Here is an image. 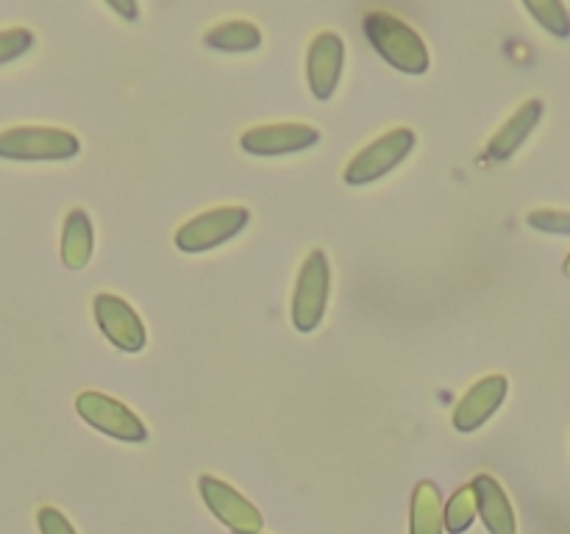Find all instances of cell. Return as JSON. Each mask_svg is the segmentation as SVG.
I'll use <instances>...</instances> for the list:
<instances>
[{"instance_id": "1", "label": "cell", "mask_w": 570, "mask_h": 534, "mask_svg": "<svg viewBox=\"0 0 570 534\" xmlns=\"http://www.w3.org/2000/svg\"><path fill=\"white\" fill-rule=\"evenodd\" d=\"M365 33L384 61L410 76L429 70V48L421 33L390 11H371L365 17Z\"/></svg>"}, {"instance_id": "2", "label": "cell", "mask_w": 570, "mask_h": 534, "mask_svg": "<svg viewBox=\"0 0 570 534\" xmlns=\"http://www.w3.org/2000/svg\"><path fill=\"white\" fill-rule=\"evenodd\" d=\"M81 142L67 128L17 126L0 131V159L11 161H67L78 156Z\"/></svg>"}, {"instance_id": "3", "label": "cell", "mask_w": 570, "mask_h": 534, "mask_svg": "<svg viewBox=\"0 0 570 534\" xmlns=\"http://www.w3.org/2000/svg\"><path fill=\"white\" fill-rule=\"evenodd\" d=\"M328 289H332V267H328L326 254L312 250L301 265L293 295V323L298 332L309 334L321 326L328 306Z\"/></svg>"}, {"instance_id": "4", "label": "cell", "mask_w": 570, "mask_h": 534, "mask_svg": "<svg viewBox=\"0 0 570 534\" xmlns=\"http://www.w3.org/2000/svg\"><path fill=\"white\" fill-rule=\"evenodd\" d=\"M412 148H415V131L412 128H393L384 137L373 139L367 148H362L348 161V167H345V184L362 187V184L379 181L390 170H395L412 154Z\"/></svg>"}, {"instance_id": "5", "label": "cell", "mask_w": 570, "mask_h": 534, "mask_svg": "<svg viewBox=\"0 0 570 534\" xmlns=\"http://www.w3.org/2000/svg\"><path fill=\"white\" fill-rule=\"evenodd\" d=\"M76 412L89 426L109 434V437L122 439V443H145L148 439V428H145L142 417L128 409L122 400L98 393V389H87V393L78 395Z\"/></svg>"}, {"instance_id": "6", "label": "cell", "mask_w": 570, "mask_h": 534, "mask_svg": "<svg viewBox=\"0 0 570 534\" xmlns=\"http://www.w3.org/2000/svg\"><path fill=\"white\" fill-rule=\"evenodd\" d=\"M250 215L243 206H220V209H209L204 215L193 217L184 222L176 231V245L184 254H204V250L217 248V245L228 243L237 237L245 226H248Z\"/></svg>"}, {"instance_id": "7", "label": "cell", "mask_w": 570, "mask_h": 534, "mask_svg": "<svg viewBox=\"0 0 570 534\" xmlns=\"http://www.w3.org/2000/svg\"><path fill=\"white\" fill-rule=\"evenodd\" d=\"M95 320H98L100 332L106 334L111 345H117L126 354H137L148 343V334H145L142 320L134 312V306L128 300H122L120 295L100 293L95 295Z\"/></svg>"}, {"instance_id": "8", "label": "cell", "mask_w": 570, "mask_h": 534, "mask_svg": "<svg viewBox=\"0 0 570 534\" xmlns=\"http://www.w3.org/2000/svg\"><path fill=\"white\" fill-rule=\"evenodd\" d=\"M198 490L212 515L232 532H262V512L232 484L217 476H200Z\"/></svg>"}, {"instance_id": "9", "label": "cell", "mask_w": 570, "mask_h": 534, "mask_svg": "<svg viewBox=\"0 0 570 534\" xmlns=\"http://www.w3.org/2000/svg\"><path fill=\"white\" fill-rule=\"evenodd\" d=\"M321 139V131L306 122H273L256 126L239 137V148L250 156H287L312 148Z\"/></svg>"}, {"instance_id": "10", "label": "cell", "mask_w": 570, "mask_h": 534, "mask_svg": "<svg viewBox=\"0 0 570 534\" xmlns=\"http://www.w3.org/2000/svg\"><path fill=\"white\" fill-rule=\"evenodd\" d=\"M343 61L345 44L340 33L321 31L312 39L309 53H306V81L317 100H328L334 95L340 76H343Z\"/></svg>"}, {"instance_id": "11", "label": "cell", "mask_w": 570, "mask_h": 534, "mask_svg": "<svg viewBox=\"0 0 570 534\" xmlns=\"http://www.w3.org/2000/svg\"><path fill=\"white\" fill-rule=\"evenodd\" d=\"M507 393H510V382L501 373L493 376H484L462 395V400L454 409V426L456 432H476L482 423H488L490 417L499 412V406L504 404Z\"/></svg>"}, {"instance_id": "12", "label": "cell", "mask_w": 570, "mask_h": 534, "mask_svg": "<svg viewBox=\"0 0 570 534\" xmlns=\"http://www.w3.org/2000/svg\"><path fill=\"white\" fill-rule=\"evenodd\" d=\"M473 490H476V506L482 515L484 526L490 534H518L515 526V510H512L510 495L504 493L499 482L488 473H479L473 478Z\"/></svg>"}, {"instance_id": "13", "label": "cell", "mask_w": 570, "mask_h": 534, "mask_svg": "<svg viewBox=\"0 0 570 534\" xmlns=\"http://www.w3.org/2000/svg\"><path fill=\"white\" fill-rule=\"evenodd\" d=\"M540 117H543V100L532 98L504 122V126L495 131V137L490 139L488 156L495 161H507L510 156H515V150L521 148L529 139V134L538 128Z\"/></svg>"}, {"instance_id": "14", "label": "cell", "mask_w": 570, "mask_h": 534, "mask_svg": "<svg viewBox=\"0 0 570 534\" xmlns=\"http://www.w3.org/2000/svg\"><path fill=\"white\" fill-rule=\"evenodd\" d=\"M95 248V234H92V220L83 209H72L67 215L65 228H61V261H65L70 270H81L89 265Z\"/></svg>"}, {"instance_id": "15", "label": "cell", "mask_w": 570, "mask_h": 534, "mask_svg": "<svg viewBox=\"0 0 570 534\" xmlns=\"http://www.w3.org/2000/svg\"><path fill=\"white\" fill-rule=\"evenodd\" d=\"M445 528V510L440 490L434 482H417L412 493V515H410V534H443Z\"/></svg>"}, {"instance_id": "16", "label": "cell", "mask_w": 570, "mask_h": 534, "mask_svg": "<svg viewBox=\"0 0 570 534\" xmlns=\"http://www.w3.org/2000/svg\"><path fill=\"white\" fill-rule=\"evenodd\" d=\"M204 42L212 50H223V53H250L262 44V31L250 20H226L209 28Z\"/></svg>"}, {"instance_id": "17", "label": "cell", "mask_w": 570, "mask_h": 534, "mask_svg": "<svg viewBox=\"0 0 570 534\" xmlns=\"http://www.w3.org/2000/svg\"><path fill=\"white\" fill-rule=\"evenodd\" d=\"M476 490L473 484L468 487H460L454 495H451L449 506H445V532L449 534H462L471 528L473 517H476Z\"/></svg>"}, {"instance_id": "18", "label": "cell", "mask_w": 570, "mask_h": 534, "mask_svg": "<svg viewBox=\"0 0 570 534\" xmlns=\"http://www.w3.org/2000/svg\"><path fill=\"white\" fill-rule=\"evenodd\" d=\"M523 9L554 37H570V11L560 0H527Z\"/></svg>"}, {"instance_id": "19", "label": "cell", "mask_w": 570, "mask_h": 534, "mask_svg": "<svg viewBox=\"0 0 570 534\" xmlns=\"http://www.w3.org/2000/svg\"><path fill=\"white\" fill-rule=\"evenodd\" d=\"M33 48V33L28 28H9L0 31V65L20 59Z\"/></svg>"}, {"instance_id": "20", "label": "cell", "mask_w": 570, "mask_h": 534, "mask_svg": "<svg viewBox=\"0 0 570 534\" xmlns=\"http://www.w3.org/2000/svg\"><path fill=\"white\" fill-rule=\"evenodd\" d=\"M529 226L540 228V231L549 234H570V211L560 209H538L529 211Z\"/></svg>"}, {"instance_id": "21", "label": "cell", "mask_w": 570, "mask_h": 534, "mask_svg": "<svg viewBox=\"0 0 570 534\" xmlns=\"http://www.w3.org/2000/svg\"><path fill=\"white\" fill-rule=\"evenodd\" d=\"M37 523L42 534H76V528L67 521L65 512H59L56 506H42V510L37 512Z\"/></svg>"}, {"instance_id": "22", "label": "cell", "mask_w": 570, "mask_h": 534, "mask_svg": "<svg viewBox=\"0 0 570 534\" xmlns=\"http://www.w3.org/2000/svg\"><path fill=\"white\" fill-rule=\"evenodd\" d=\"M111 9H117V11H122V14L126 17H137V6H117V3H111Z\"/></svg>"}, {"instance_id": "23", "label": "cell", "mask_w": 570, "mask_h": 534, "mask_svg": "<svg viewBox=\"0 0 570 534\" xmlns=\"http://www.w3.org/2000/svg\"><path fill=\"white\" fill-rule=\"evenodd\" d=\"M566 276L570 278V256H568V259H566Z\"/></svg>"}, {"instance_id": "24", "label": "cell", "mask_w": 570, "mask_h": 534, "mask_svg": "<svg viewBox=\"0 0 570 534\" xmlns=\"http://www.w3.org/2000/svg\"><path fill=\"white\" fill-rule=\"evenodd\" d=\"M234 534H265V532H234Z\"/></svg>"}]
</instances>
